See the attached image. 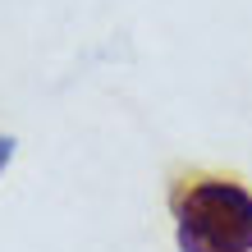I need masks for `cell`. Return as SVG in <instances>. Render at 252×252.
Masks as SVG:
<instances>
[{
	"mask_svg": "<svg viewBox=\"0 0 252 252\" xmlns=\"http://www.w3.org/2000/svg\"><path fill=\"white\" fill-rule=\"evenodd\" d=\"M184 252H252V192L229 179H197L174 192Z\"/></svg>",
	"mask_w": 252,
	"mask_h": 252,
	"instance_id": "cell-1",
	"label": "cell"
},
{
	"mask_svg": "<svg viewBox=\"0 0 252 252\" xmlns=\"http://www.w3.org/2000/svg\"><path fill=\"white\" fill-rule=\"evenodd\" d=\"M9 156H14V138H0V170H5Z\"/></svg>",
	"mask_w": 252,
	"mask_h": 252,
	"instance_id": "cell-2",
	"label": "cell"
}]
</instances>
